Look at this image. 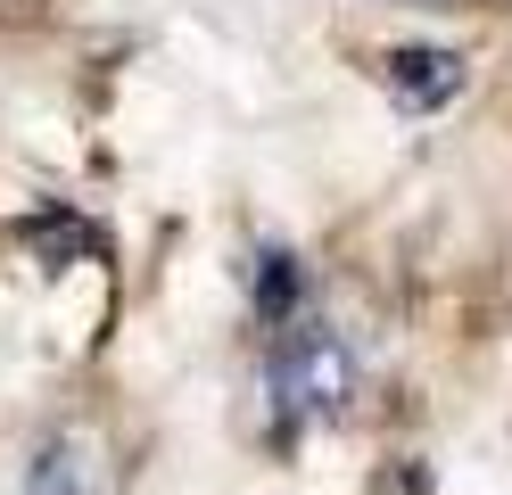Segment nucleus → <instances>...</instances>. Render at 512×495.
Wrapping results in <instances>:
<instances>
[{"label":"nucleus","mask_w":512,"mask_h":495,"mask_svg":"<svg viewBox=\"0 0 512 495\" xmlns=\"http://www.w3.org/2000/svg\"><path fill=\"white\" fill-rule=\"evenodd\" d=\"M356 380H364V363H356V347H347V330L306 322V314L281 330L273 355H265V396H273L281 429L339 421L347 405H356Z\"/></svg>","instance_id":"obj_1"},{"label":"nucleus","mask_w":512,"mask_h":495,"mask_svg":"<svg viewBox=\"0 0 512 495\" xmlns=\"http://www.w3.org/2000/svg\"><path fill=\"white\" fill-rule=\"evenodd\" d=\"M380 83H389V99L405 116H430V108H446V99L471 83V58L446 50V42H405V50L380 58Z\"/></svg>","instance_id":"obj_2"},{"label":"nucleus","mask_w":512,"mask_h":495,"mask_svg":"<svg viewBox=\"0 0 512 495\" xmlns=\"http://www.w3.org/2000/svg\"><path fill=\"white\" fill-rule=\"evenodd\" d=\"M25 495H108V454L91 429H50L34 471H25Z\"/></svg>","instance_id":"obj_3"},{"label":"nucleus","mask_w":512,"mask_h":495,"mask_svg":"<svg viewBox=\"0 0 512 495\" xmlns=\"http://www.w3.org/2000/svg\"><path fill=\"white\" fill-rule=\"evenodd\" d=\"M298 306H306L298 256H290V248H265V256H256V322H265V330H290Z\"/></svg>","instance_id":"obj_4"},{"label":"nucleus","mask_w":512,"mask_h":495,"mask_svg":"<svg viewBox=\"0 0 512 495\" xmlns=\"http://www.w3.org/2000/svg\"><path fill=\"white\" fill-rule=\"evenodd\" d=\"M25 240H34V248H50L58 264H67V256H83V248H91V231H83L75 215H34V223H25Z\"/></svg>","instance_id":"obj_5"},{"label":"nucleus","mask_w":512,"mask_h":495,"mask_svg":"<svg viewBox=\"0 0 512 495\" xmlns=\"http://www.w3.org/2000/svg\"><path fill=\"white\" fill-rule=\"evenodd\" d=\"M9 17H17V25H25V17H42V0H0V25H9Z\"/></svg>","instance_id":"obj_6"},{"label":"nucleus","mask_w":512,"mask_h":495,"mask_svg":"<svg viewBox=\"0 0 512 495\" xmlns=\"http://www.w3.org/2000/svg\"><path fill=\"white\" fill-rule=\"evenodd\" d=\"M430 9H455V0H430Z\"/></svg>","instance_id":"obj_7"}]
</instances>
